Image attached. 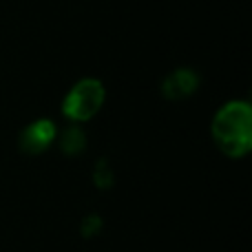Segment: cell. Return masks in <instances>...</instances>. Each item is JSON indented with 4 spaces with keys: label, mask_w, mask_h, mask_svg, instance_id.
<instances>
[{
    "label": "cell",
    "mask_w": 252,
    "mask_h": 252,
    "mask_svg": "<svg viewBox=\"0 0 252 252\" xmlns=\"http://www.w3.org/2000/svg\"><path fill=\"white\" fill-rule=\"evenodd\" d=\"M210 137L221 155L244 159L252 151V104L248 100H228L210 120Z\"/></svg>",
    "instance_id": "1"
},
{
    "label": "cell",
    "mask_w": 252,
    "mask_h": 252,
    "mask_svg": "<svg viewBox=\"0 0 252 252\" xmlns=\"http://www.w3.org/2000/svg\"><path fill=\"white\" fill-rule=\"evenodd\" d=\"M106 102V87L102 80L97 78H80L69 87V91L62 97L60 111L64 120L71 124L80 126L84 122H91L97 113L102 111Z\"/></svg>",
    "instance_id": "2"
},
{
    "label": "cell",
    "mask_w": 252,
    "mask_h": 252,
    "mask_svg": "<svg viewBox=\"0 0 252 252\" xmlns=\"http://www.w3.org/2000/svg\"><path fill=\"white\" fill-rule=\"evenodd\" d=\"M58 124L51 118L33 120L20 133V151L27 155H40L58 142Z\"/></svg>",
    "instance_id": "3"
},
{
    "label": "cell",
    "mask_w": 252,
    "mask_h": 252,
    "mask_svg": "<svg viewBox=\"0 0 252 252\" xmlns=\"http://www.w3.org/2000/svg\"><path fill=\"white\" fill-rule=\"evenodd\" d=\"M199 87V75L192 69H175L173 73L166 75L164 84H161V91L164 97L168 100H186Z\"/></svg>",
    "instance_id": "4"
},
{
    "label": "cell",
    "mask_w": 252,
    "mask_h": 252,
    "mask_svg": "<svg viewBox=\"0 0 252 252\" xmlns=\"http://www.w3.org/2000/svg\"><path fill=\"white\" fill-rule=\"evenodd\" d=\"M58 142H60L62 151H64L66 155H78V153H82L87 139H84V133L80 130V126L73 124L71 128H66L64 133H58Z\"/></svg>",
    "instance_id": "5"
}]
</instances>
